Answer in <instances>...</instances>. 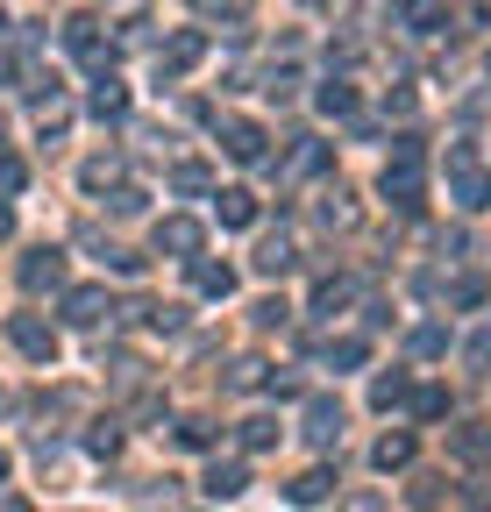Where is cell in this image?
Masks as SVG:
<instances>
[{
    "instance_id": "cell-1",
    "label": "cell",
    "mask_w": 491,
    "mask_h": 512,
    "mask_svg": "<svg viewBox=\"0 0 491 512\" xmlns=\"http://www.w3.org/2000/svg\"><path fill=\"white\" fill-rule=\"evenodd\" d=\"M449 200H456L463 214L491 207V171L477 164V150H470V143H456V150H449Z\"/></svg>"
},
{
    "instance_id": "cell-2",
    "label": "cell",
    "mask_w": 491,
    "mask_h": 512,
    "mask_svg": "<svg viewBox=\"0 0 491 512\" xmlns=\"http://www.w3.org/2000/svg\"><path fill=\"white\" fill-rule=\"evenodd\" d=\"M420 192H427V178H420V150H392V164H385V200L392 207H420Z\"/></svg>"
},
{
    "instance_id": "cell-3",
    "label": "cell",
    "mask_w": 491,
    "mask_h": 512,
    "mask_svg": "<svg viewBox=\"0 0 491 512\" xmlns=\"http://www.w3.org/2000/svg\"><path fill=\"white\" fill-rule=\"evenodd\" d=\"M8 342H15L29 363H57V328H50L43 313H15V320H8Z\"/></svg>"
},
{
    "instance_id": "cell-4",
    "label": "cell",
    "mask_w": 491,
    "mask_h": 512,
    "mask_svg": "<svg viewBox=\"0 0 491 512\" xmlns=\"http://www.w3.org/2000/svg\"><path fill=\"white\" fill-rule=\"evenodd\" d=\"M200 242H207V228H200L193 214H164V221H157V256H186V264H193Z\"/></svg>"
},
{
    "instance_id": "cell-5",
    "label": "cell",
    "mask_w": 491,
    "mask_h": 512,
    "mask_svg": "<svg viewBox=\"0 0 491 512\" xmlns=\"http://www.w3.org/2000/svg\"><path fill=\"white\" fill-rule=\"evenodd\" d=\"M200 57H207V36H200V29H178V36L157 50V72H164V79H186Z\"/></svg>"
},
{
    "instance_id": "cell-6",
    "label": "cell",
    "mask_w": 491,
    "mask_h": 512,
    "mask_svg": "<svg viewBox=\"0 0 491 512\" xmlns=\"http://www.w3.org/2000/svg\"><path fill=\"white\" fill-rule=\"evenodd\" d=\"M57 285H65V249H29L22 256V292H57Z\"/></svg>"
},
{
    "instance_id": "cell-7",
    "label": "cell",
    "mask_w": 491,
    "mask_h": 512,
    "mask_svg": "<svg viewBox=\"0 0 491 512\" xmlns=\"http://www.w3.org/2000/svg\"><path fill=\"white\" fill-rule=\"evenodd\" d=\"M221 150H228L235 164H264V128L242 121V114H228V121H221Z\"/></svg>"
},
{
    "instance_id": "cell-8",
    "label": "cell",
    "mask_w": 491,
    "mask_h": 512,
    "mask_svg": "<svg viewBox=\"0 0 491 512\" xmlns=\"http://www.w3.org/2000/svg\"><path fill=\"white\" fill-rule=\"evenodd\" d=\"M65 50L86 57L93 72H107V57H114V50H100V22H93V15H72V22H65Z\"/></svg>"
},
{
    "instance_id": "cell-9",
    "label": "cell",
    "mask_w": 491,
    "mask_h": 512,
    "mask_svg": "<svg viewBox=\"0 0 491 512\" xmlns=\"http://www.w3.org/2000/svg\"><path fill=\"white\" fill-rule=\"evenodd\" d=\"M306 441H314V448H335V441H342V406H335V399H314V406H306Z\"/></svg>"
},
{
    "instance_id": "cell-10",
    "label": "cell",
    "mask_w": 491,
    "mask_h": 512,
    "mask_svg": "<svg viewBox=\"0 0 491 512\" xmlns=\"http://www.w3.org/2000/svg\"><path fill=\"white\" fill-rule=\"evenodd\" d=\"M100 313H107V292L100 285H72L65 292V320H72V328H100Z\"/></svg>"
},
{
    "instance_id": "cell-11",
    "label": "cell",
    "mask_w": 491,
    "mask_h": 512,
    "mask_svg": "<svg viewBox=\"0 0 491 512\" xmlns=\"http://www.w3.org/2000/svg\"><path fill=\"white\" fill-rule=\"evenodd\" d=\"M292 264H299V242H292V235H264V242H257V271H264V278H285Z\"/></svg>"
},
{
    "instance_id": "cell-12",
    "label": "cell",
    "mask_w": 491,
    "mask_h": 512,
    "mask_svg": "<svg viewBox=\"0 0 491 512\" xmlns=\"http://www.w3.org/2000/svg\"><path fill=\"white\" fill-rule=\"evenodd\" d=\"M200 491L207 498H242V491H250V470H242V463H207Z\"/></svg>"
},
{
    "instance_id": "cell-13",
    "label": "cell",
    "mask_w": 491,
    "mask_h": 512,
    "mask_svg": "<svg viewBox=\"0 0 491 512\" xmlns=\"http://www.w3.org/2000/svg\"><path fill=\"white\" fill-rule=\"evenodd\" d=\"M285 498H292V505H321V498H335V470H299V477L285 484Z\"/></svg>"
},
{
    "instance_id": "cell-14",
    "label": "cell",
    "mask_w": 491,
    "mask_h": 512,
    "mask_svg": "<svg viewBox=\"0 0 491 512\" xmlns=\"http://www.w3.org/2000/svg\"><path fill=\"white\" fill-rule=\"evenodd\" d=\"M449 448H456L463 463H491V420H470V427H456V434H449Z\"/></svg>"
},
{
    "instance_id": "cell-15",
    "label": "cell",
    "mask_w": 491,
    "mask_h": 512,
    "mask_svg": "<svg viewBox=\"0 0 491 512\" xmlns=\"http://www.w3.org/2000/svg\"><path fill=\"white\" fill-rule=\"evenodd\" d=\"M214 214H221V228H250V221H257V192H242V185H228L221 200H214Z\"/></svg>"
},
{
    "instance_id": "cell-16",
    "label": "cell",
    "mask_w": 491,
    "mask_h": 512,
    "mask_svg": "<svg viewBox=\"0 0 491 512\" xmlns=\"http://www.w3.org/2000/svg\"><path fill=\"white\" fill-rule=\"evenodd\" d=\"M413 456H420V441H413V434H385V441L371 448V463H378V470H413Z\"/></svg>"
},
{
    "instance_id": "cell-17",
    "label": "cell",
    "mask_w": 491,
    "mask_h": 512,
    "mask_svg": "<svg viewBox=\"0 0 491 512\" xmlns=\"http://www.w3.org/2000/svg\"><path fill=\"white\" fill-rule=\"evenodd\" d=\"M100 121H114V114H129V86H121V79H107L100 72V86H93V100H86Z\"/></svg>"
},
{
    "instance_id": "cell-18",
    "label": "cell",
    "mask_w": 491,
    "mask_h": 512,
    "mask_svg": "<svg viewBox=\"0 0 491 512\" xmlns=\"http://www.w3.org/2000/svg\"><path fill=\"white\" fill-rule=\"evenodd\" d=\"M321 363H328V370H356V363H371V342H363V335H342V342L321 349Z\"/></svg>"
},
{
    "instance_id": "cell-19",
    "label": "cell",
    "mask_w": 491,
    "mask_h": 512,
    "mask_svg": "<svg viewBox=\"0 0 491 512\" xmlns=\"http://www.w3.org/2000/svg\"><path fill=\"white\" fill-rule=\"evenodd\" d=\"M406 399H413V384H406V370H385V377L371 384V406H378V413H392V406H406Z\"/></svg>"
},
{
    "instance_id": "cell-20",
    "label": "cell",
    "mask_w": 491,
    "mask_h": 512,
    "mask_svg": "<svg viewBox=\"0 0 491 512\" xmlns=\"http://www.w3.org/2000/svg\"><path fill=\"white\" fill-rule=\"evenodd\" d=\"M193 285H200L207 299H228V292H235V271H228V264H200V256H193Z\"/></svg>"
},
{
    "instance_id": "cell-21",
    "label": "cell",
    "mask_w": 491,
    "mask_h": 512,
    "mask_svg": "<svg viewBox=\"0 0 491 512\" xmlns=\"http://www.w3.org/2000/svg\"><path fill=\"white\" fill-rule=\"evenodd\" d=\"M171 192H214V171H207L200 157H186V164H171Z\"/></svg>"
},
{
    "instance_id": "cell-22",
    "label": "cell",
    "mask_w": 491,
    "mask_h": 512,
    "mask_svg": "<svg viewBox=\"0 0 491 512\" xmlns=\"http://www.w3.org/2000/svg\"><path fill=\"white\" fill-rule=\"evenodd\" d=\"M321 164H328V143H299V150L285 157V178H314Z\"/></svg>"
},
{
    "instance_id": "cell-23",
    "label": "cell",
    "mask_w": 491,
    "mask_h": 512,
    "mask_svg": "<svg viewBox=\"0 0 491 512\" xmlns=\"http://www.w3.org/2000/svg\"><path fill=\"white\" fill-rule=\"evenodd\" d=\"M321 221H328V228H356V200H349L342 185H335V192H321Z\"/></svg>"
},
{
    "instance_id": "cell-24",
    "label": "cell",
    "mask_w": 491,
    "mask_h": 512,
    "mask_svg": "<svg viewBox=\"0 0 491 512\" xmlns=\"http://www.w3.org/2000/svg\"><path fill=\"white\" fill-rule=\"evenodd\" d=\"M228 384H235V392H257V384H271V377H264V356H235V363H228Z\"/></svg>"
},
{
    "instance_id": "cell-25",
    "label": "cell",
    "mask_w": 491,
    "mask_h": 512,
    "mask_svg": "<svg viewBox=\"0 0 491 512\" xmlns=\"http://www.w3.org/2000/svg\"><path fill=\"white\" fill-rule=\"evenodd\" d=\"M413 356H420V363L449 356V328H435V320H427V328H413Z\"/></svg>"
},
{
    "instance_id": "cell-26",
    "label": "cell",
    "mask_w": 491,
    "mask_h": 512,
    "mask_svg": "<svg viewBox=\"0 0 491 512\" xmlns=\"http://www.w3.org/2000/svg\"><path fill=\"white\" fill-rule=\"evenodd\" d=\"M314 100H321V114H356V86H349V79H328Z\"/></svg>"
},
{
    "instance_id": "cell-27",
    "label": "cell",
    "mask_w": 491,
    "mask_h": 512,
    "mask_svg": "<svg viewBox=\"0 0 491 512\" xmlns=\"http://www.w3.org/2000/svg\"><path fill=\"white\" fill-rule=\"evenodd\" d=\"M349 299H356L349 278H321V285H314V313H335V306H349Z\"/></svg>"
},
{
    "instance_id": "cell-28",
    "label": "cell",
    "mask_w": 491,
    "mask_h": 512,
    "mask_svg": "<svg viewBox=\"0 0 491 512\" xmlns=\"http://www.w3.org/2000/svg\"><path fill=\"white\" fill-rule=\"evenodd\" d=\"M65 121H72V107L57 100V93H50V100H36V128H43V136H65Z\"/></svg>"
},
{
    "instance_id": "cell-29",
    "label": "cell",
    "mask_w": 491,
    "mask_h": 512,
    "mask_svg": "<svg viewBox=\"0 0 491 512\" xmlns=\"http://www.w3.org/2000/svg\"><path fill=\"white\" fill-rule=\"evenodd\" d=\"M413 413H420V420H449V392H442V384H420V392H413Z\"/></svg>"
},
{
    "instance_id": "cell-30",
    "label": "cell",
    "mask_w": 491,
    "mask_h": 512,
    "mask_svg": "<svg viewBox=\"0 0 491 512\" xmlns=\"http://www.w3.org/2000/svg\"><path fill=\"white\" fill-rule=\"evenodd\" d=\"M121 185V157H93L86 164V192H114Z\"/></svg>"
},
{
    "instance_id": "cell-31",
    "label": "cell",
    "mask_w": 491,
    "mask_h": 512,
    "mask_svg": "<svg viewBox=\"0 0 491 512\" xmlns=\"http://www.w3.org/2000/svg\"><path fill=\"white\" fill-rule=\"evenodd\" d=\"M271 441H278V420H271V413L242 420V448H271Z\"/></svg>"
},
{
    "instance_id": "cell-32",
    "label": "cell",
    "mask_w": 491,
    "mask_h": 512,
    "mask_svg": "<svg viewBox=\"0 0 491 512\" xmlns=\"http://www.w3.org/2000/svg\"><path fill=\"white\" fill-rule=\"evenodd\" d=\"M449 0H406V29H435Z\"/></svg>"
},
{
    "instance_id": "cell-33",
    "label": "cell",
    "mask_w": 491,
    "mask_h": 512,
    "mask_svg": "<svg viewBox=\"0 0 491 512\" xmlns=\"http://www.w3.org/2000/svg\"><path fill=\"white\" fill-rule=\"evenodd\" d=\"M22 185H29V164L15 150H0V192H22Z\"/></svg>"
},
{
    "instance_id": "cell-34",
    "label": "cell",
    "mask_w": 491,
    "mask_h": 512,
    "mask_svg": "<svg viewBox=\"0 0 491 512\" xmlns=\"http://www.w3.org/2000/svg\"><path fill=\"white\" fill-rule=\"evenodd\" d=\"M86 448H93V456H114V448H121V427H114V420H93Z\"/></svg>"
},
{
    "instance_id": "cell-35",
    "label": "cell",
    "mask_w": 491,
    "mask_h": 512,
    "mask_svg": "<svg viewBox=\"0 0 491 512\" xmlns=\"http://www.w3.org/2000/svg\"><path fill=\"white\" fill-rule=\"evenodd\" d=\"M178 441H186V448H214V420H178Z\"/></svg>"
},
{
    "instance_id": "cell-36",
    "label": "cell",
    "mask_w": 491,
    "mask_h": 512,
    "mask_svg": "<svg viewBox=\"0 0 491 512\" xmlns=\"http://www.w3.org/2000/svg\"><path fill=\"white\" fill-rule=\"evenodd\" d=\"M449 299H456V306H484V278H456Z\"/></svg>"
},
{
    "instance_id": "cell-37",
    "label": "cell",
    "mask_w": 491,
    "mask_h": 512,
    "mask_svg": "<svg viewBox=\"0 0 491 512\" xmlns=\"http://www.w3.org/2000/svg\"><path fill=\"white\" fill-rule=\"evenodd\" d=\"M107 200H114V214H143V192H136V185H114Z\"/></svg>"
},
{
    "instance_id": "cell-38",
    "label": "cell",
    "mask_w": 491,
    "mask_h": 512,
    "mask_svg": "<svg viewBox=\"0 0 491 512\" xmlns=\"http://www.w3.org/2000/svg\"><path fill=\"white\" fill-rule=\"evenodd\" d=\"M463 356H470V370H491V328H484V335H470V349H463Z\"/></svg>"
},
{
    "instance_id": "cell-39",
    "label": "cell",
    "mask_w": 491,
    "mask_h": 512,
    "mask_svg": "<svg viewBox=\"0 0 491 512\" xmlns=\"http://www.w3.org/2000/svg\"><path fill=\"white\" fill-rule=\"evenodd\" d=\"M349 512H385V498H378V491H356V498H349Z\"/></svg>"
},
{
    "instance_id": "cell-40",
    "label": "cell",
    "mask_w": 491,
    "mask_h": 512,
    "mask_svg": "<svg viewBox=\"0 0 491 512\" xmlns=\"http://www.w3.org/2000/svg\"><path fill=\"white\" fill-rule=\"evenodd\" d=\"M200 8H207V15H214V8H221V15H242V0H200Z\"/></svg>"
},
{
    "instance_id": "cell-41",
    "label": "cell",
    "mask_w": 491,
    "mask_h": 512,
    "mask_svg": "<svg viewBox=\"0 0 491 512\" xmlns=\"http://www.w3.org/2000/svg\"><path fill=\"white\" fill-rule=\"evenodd\" d=\"M15 235V207H0V242H8Z\"/></svg>"
},
{
    "instance_id": "cell-42",
    "label": "cell",
    "mask_w": 491,
    "mask_h": 512,
    "mask_svg": "<svg viewBox=\"0 0 491 512\" xmlns=\"http://www.w3.org/2000/svg\"><path fill=\"white\" fill-rule=\"evenodd\" d=\"M0 512H36V505L29 498H0Z\"/></svg>"
},
{
    "instance_id": "cell-43",
    "label": "cell",
    "mask_w": 491,
    "mask_h": 512,
    "mask_svg": "<svg viewBox=\"0 0 491 512\" xmlns=\"http://www.w3.org/2000/svg\"><path fill=\"white\" fill-rule=\"evenodd\" d=\"M8 79H15V64H8V57H0V86H8Z\"/></svg>"
},
{
    "instance_id": "cell-44",
    "label": "cell",
    "mask_w": 491,
    "mask_h": 512,
    "mask_svg": "<svg viewBox=\"0 0 491 512\" xmlns=\"http://www.w3.org/2000/svg\"><path fill=\"white\" fill-rule=\"evenodd\" d=\"M107 8H143V0H107Z\"/></svg>"
},
{
    "instance_id": "cell-45",
    "label": "cell",
    "mask_w": 491,
    "mask_h": 512,
    "mask_svg": "<svg viewBox=\"0 0 491 512\" xmlns=\"http://www.w3.org/2000/svg\"><path fill=\"white\" fill-rule=\"evenodd\" d=\"M0 484H8V448H0Z\"/></svg>"
},
{
    "instance_id": "cell-46",
    "label": "cell",
    "mask_w": 491,
    "mask_h": 512,
    "mask_svg": "<svg viewBox=\"0 0 491 512\" xmlns=\"http://www.w3.org/2000/svg\"><path fill=\"white\" fill-rule=\"evenodd\" d=\"M306 8H328V0H306Z\"/></svg>"
},
{
    "instance_id": "cell-47",
    "label": "cell",
    "mask_w": 491,
    "mask_h": 512,
    "mask_svg": "<svg viewBox=\"0 0 491 512\" xmlns=\"http://www.w3.org/2000/svg\"><path fill=\"white\" fill-rule=\"evenodd\" d=\"M0 29H8V15H0Z\"/></svg>"
}]
</instances>
